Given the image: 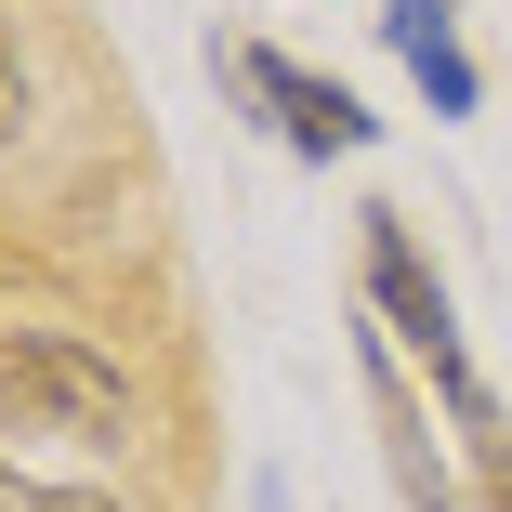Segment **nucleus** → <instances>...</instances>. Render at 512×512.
<instances>
[{
    "label": "nucleus",
    "mask_w": 512,
    "mask_h": 512,
    "mask_svg": "<svg viewBox=\"0 0 512 512\" xmlns=\"http://www.w3.org/2000/svg\"><path fill=\"white\" fill-rule=\"evenodd\" d=\"M355 355H368V407H381V434H394V486H407V512H460V499H447V460H434V434H421V407H407V381H394V355H381V329H368Z\"/></svg>",
    "instance_id": "3"
},
{
    "label": "nucleus",
    "mask_w": 512,
    "mask_h": 512,
    "mask_svg": "<svg viewBox=\"0 0 512 512\" xmlns=\"http://www.w3.org/2000/svg\"><path fill=\"white\" fill-rule=\"evenodd\" d=\"M0 512H119V499H92V486H0Z\"/></svg>",
    "instance_id": "5"
},
{
    "label": "nucleus",
    "mask_w": 512,
    "mask_h": 512,
    "mask_svg": "<svg viewBox=\"0 0 512 512\" xmlns=\"http://www.w3.org/2000/svg\"><path fill=\"white\" fill-rule=\"evenodd\" d=\"M0 421L66 434V447H119L132 434V381L92 342H66V329H0Z\"/></svg>",
    "instance_id": "1"
},
{
    "label": "nucleus",
    "mask_w": 512,
    "mask_h": 512,
    "mask_svg": "<svg viewBox=\"0 0 512 512\" xmlns=\"http://www.w3.org/2000/svg\"><path fill=\"white\" fill-rule=\"evenodd\" d=\"M237 92H250V106H276V132H289L302 158H355V145L381 132V119L355 106L342 79H302L289 53H237Z\"/></svg>",
    "instance_id": "2"
},
{
    "label": "nucleus",
    "mask_w": 512,
    "mask_h": 512,
    "mask_svg": "<svg viewBox=\"0 0 512 512\" xmlns=\"http://www.w3.org/2000/svg\"><path fill=\"white\" fill-rule=\"evenodd\" d=\"M0 92H14V40H0Z\"/></svg>",
    "instance_id": "6"
},
{
    "label": "nucleus",
    "mask_w": 512,
    "mask_h": 512,
    "mask_svg": "<svg viewBox=\"0 0 512 512\" xmlns=\"http://www.w3.org/2000/svg\"><path fill=\"white\" fill-rule=\"evenodd\" d=\"M381 40L421 66L434 119H473V53H460V27H447V0H394V14H381Z\"/></svg>",
    "instance_id": "4"
}]
</instances>
